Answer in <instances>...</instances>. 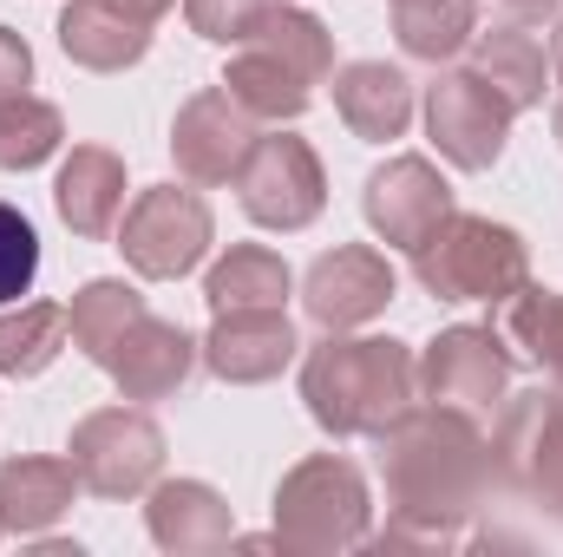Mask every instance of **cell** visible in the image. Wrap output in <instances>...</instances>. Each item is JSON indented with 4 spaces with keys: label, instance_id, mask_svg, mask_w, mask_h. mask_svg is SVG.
Segmentation results:
<instances>
[{
    "label": "cell",
    "instance_id": "cell-1",
    "mask_svg": "<svg viewBox=\"0 0 563 557\" xmlns=\"http://www.w3.org/2000/svg\"><path fill=\"white\" fill-rule=\"evenodd\" d=\"M380 485H387V545L445 551L472 532V518L492 505V459L478 419L459 407H407L374 433Z\"/></svg>",
    "mask_w": 563,
    "mask_h": 557
},
{
    "label": "cell",
    "instance_id": "cell-2",
    "mask_svg": "<svg viewBox=\"0 0 563 557\" xmlns=\"http://www.w3.org/2000/svg\"><path fill=\"white\" fill-rule=\"evenodd\" d=\"M420 394V354L394 335H347L328 328V341L301 361V401L328 439H374L387 419H400Z\"/></svg>",
    "mask_w": 563,
    "mask_h": 557
},
{
    "label": "cell",
    "instance_id": "cell-3",
    "mask_svg": "<svg viewBox=\"0 0 563 557\" xmlns=\"http://www.w3.org/2000/svg\"><path fill=\"white\" fill-rule=\"evenodd\" d=\"M334 73V33L288 7L269 0L256 13V26L230 46V66H223V92L256 119V125H288L314 106V86Z\"/></svg>",
    "mask_w": 563,
    "mask_h": 557
},
{
    "label": "cell",
    "instance_id": "cell-4",
    "mask_svg": "<svg viewBox=\"0 0 563 557\" xmlns=\"http://www.w3.org/2000/svg\"><path fill=\"white\" fill-rule=\"evenodd\" d=\"M374 538V499L354 459L308 452L276 485V545L301 557H334Z\"/></svg>",
    "mask_w": 563,
    "mask_h": 557
},
{
    "label": "cell",
    "instance_id": "cell-5",
    "mask_svg": "<svg viewBox=\"0 0 563 557\" xmlns=\"http://www.w3.org/2000/svg\"><path fill=\"white\" fill-rule=\"evenodd\" d=\"M413 282L439 302H505L531 282V250L511 223L452 210L413 250Z\"/></svg>",
    "mask_w": 563,
    "mask_h": 557
},
{
    "label": "cell",
    "instance_id": "cell-6",
    "mask_svg": "<svg viewBox=\"0 0 563 557\" xmlns=\"http://www.w3.org/2000/svg\"><path fill=\"white\" fill-rule=\"evenodd\" d=\"M485 459H492V499L531 505L538 518L563 525V394L558 387L505 394L498 426L485 439Z\"/></svg>",
    "mask_w": 563,
    "mask_h": 557
},
{
    "label": "cell",
    "instance_id": "cell-7",
    "mask_svg": "<svg viewBox=\"0 0 563 557\" xmlns=\"http://www.w3.org/2000/svg\"><path fill=\"white\" fill-rule=\"evenodd\" d=\"M236 204L250 223L263 230H308L321 210H328V171L314 157V144L295 139V132H256L250 157L236 164Z\"/></svg>",
    "mask_w": 563,
    "mask_h": 557
},
{
    "label": "cell",
    "instance_id": "cell-8",
    "mask_svg": "<svg viewBox=\"0 0 563 557\" xmlns=\"http://www.w3.org/2000/svg\"><path fill=\"white\" fill-rule=\"evenodd\" d=\"M66 459L92 499H139L164 472V426L144 407H99L73 426Z\"/></svg>",
    "mask_w": 563,
    "mask_h": 557
},
{
    "label": "cell",
    "instance_id": "cell-9",
    "mask_svg": "<svg viewBox=\"0 0 563 557\" xmlns=\"http://www.w3.org/2000/svg\"><path fill=\"white\" fill-rule=\"evenodd\" d=\"M217 217L203 204V190H177V184H151L132 197L125 223H119V250L144 282H177L210 256Z\"/></svg>",
    "mask_w": 563,
    "mask_h": 557
},
{
    "label": "cell",
    "instance_id": "cell-10",
    "mask_svg": "<svg viewBox=\"0 0 563 557\" xmlns=\"http://www.w3.org/2000/svg\"><path fill=\"white\" fill-rule=\"evenodd\" d=\"M420 394L439 401V407L485 419L511 394V341L498 328H478V321L439 328L420 354Z\"/></svg>",
    "mask_w": 563,
    "mask_h": 557
},
{
    "label": "cell",
    "instance_id": "cell-11",
    "mask_svg": "<svg viewBox=\"0 0 563 557\" xmlns=\"http://www.w3.org/2000/svg\"><path fill=\"white\" fill-rule=\"evenodd\" d=\"M511 119H518V112H511L485 79H472L465 66H459V73H439V79L426 86V139L439 144V157L459 164V171H492V164L505 157Z\"/></svg>",
    "mask_w": 563,
    "mask_h": 557
},
{
    "label": "cell",
    "instance_id": "cell-12",
    "mask_svg": "<svg viewBox=\"0 0 563 557\" xmlns=\"http://www.w3.org/2000/svg\"><path fill=\"white\" fill-rule=\"evenodd\" d=\"M361 210H367V230H374L380 243H394V250H407V256H413L426 237L452 217V184L439 177V164H432V157L400 151V157H387V164L367 177Z\"/></svg>",
    "mask_w": 563,
    "mask_h": 557
},
{
    "label": "cell",
    "instance_id": "cell-13",
    "mask_svg": "<svg viewBox=\"0 0 563 557\" xmlns=\"http://www.w3.org/2000/svg\"><path fill=\"white\" fill-rule=\"evenodd\" d=\"M394 295H400L394 263L380 250H367V243H341V250L314 256L308 276H301V308L321 328H361V321L387 315Z\"/></svg>",
    "mask_w": 563,
    "mask_h": 557
},
{
    "label": "cell",
    "instance_id": "cell-14",
    "mask_svg": "<svg viewBox=\"0 0 563 557\" xmlns=\"http://www.w3.org/2000/svg\"><path fill=\"white\" fill-rule=\"evenodd\" d=\"M256 144V119L223 92V86H203L177 106V125H170V157L190 184H230L236 164L250 157Z\"/></svg>",
    "mask_w": 563,
    "mask_h": 557
},
{
    "label": "cell",
    "instance_id": "cell-15",
    "mask_svg": "<svg viewBox=\"0 0 563 557\" xmlns=\"http://www.w3.org/2000/svg\"><path fill=\"white\" fill-rule=\"evenodd\" d=\"M295 354H301V341H295V321L282 308H230L203 335V368L217 381H230V387L276 381Z\"/></svg>",
    "mask_w": 563,
    "mask_h": 557
},
{
    "label": "cell",
    "instance_id": "cell-16",
    "mask_svg": "<svg viewBox=\"0 0 563 557\" xmlns=\"http://www.w3.org/2000/svg\"><path fill=\"white\" fill-rule=\"evenodd\" d=\"M144 532H151L157 551L170 557H210L223 545H236V512L203 479H164L144 499Z\"/></svg>",
    "mask_w": 563,
    "mask_h": 557
},
{
    "label": "cell",
    "instance_id": "cell-17",
    "mask_svg": "<svg viewBox=\"0 0 563 557\" xmlns=\"http://www.w3.org/2000/svg\"><path fill=\"white\" fill-rule=\"evenodd\" d=\"M53 210L73 237L99 243L125 217V157L112 144H73V157L53 177Z\"/></svg>",
    "mask_w": 563,
    "mask_h": 557
},
{
    "label": "cell",
    "instance_id": "cell-18",
    "mask_svg": "<svg viewBox=\"0 0 563 557\" xmlns=\"http://www.w3.org/2000/svg\"><path fill=\"white\" fill-rule=\"evenodd\" d=\"M197 354H203V348H197L177 321H164V315H139V321L125 328V341L112 348L106 374L119 381L125 401H170V394L190 381Z\"/></svg>",
    "mask_w": 563,
    "mask_h": 557
},
{
    "label": "cell",
    "instance_id": "cell-19",
    "mask_svg": "<svg viewBox=\"0 0 563 557\" xmlns=\"http://www.w3.org/2000/svg\"><path fill=\"white\" fill-rule=\"evenodd\" d=\"M334 112L354 139L387 144L413 125V79L387 59H354L334 73Z\"/></svg>",
    "mask_w": 563,
    "mask_h": 557
},
{
    "label": "cell",
    "instance_id": "cell-20",
    "mask_svg": "<svg viewBox=\"0 0 563 557\" xmlns=\"http://www.w3.org/2000/svg\"><path fill=\"white\" fill-rule=\"evenodd\" d=\"M465 73H472V79H485L511 112H531V106H544L551 53H544V40H538V33H525V20H511V26L472 33V46H465Z\"/></svg>",
    "mask_w": 563,
    "mask_h": 557
},
{
    "label": "cell",
    "instance_id": "cell-21",
    "mask_svg": "<svg viewBox=\"0 0 563 557\" xmlns=\"http://www.w3.org/2000/svg\"><path fill=\"white\" fill-rule=\"evenodd\" d=\"M79 492L86 485H79L73 459H0V532L40 538L73 512Z\"/></svg>",
    "mask_w": 563,
    "mask_h": 557
},
{
    "label": "cell",
    "instance_id": "cell-22",
    "mask_svg": "<svg viewBox=\"0 0 563 557\" xmlns=\"http://www.w3.org/2000/svg\"><path fill=\"white\" fill-rule=\"evenodd\" d=\"M59 53L86 73H125L151 53V26L112 0H73L59 13Z\"/></svg>",
    "mask_w": 563,
    "mask_h": 557
},
{
    "label": "cell",
    "instance_id": "cell-23",
    "mask_svg": "<svg viewBox=\"0 0 563 557\" xmlns=\"http://www.w3.org/2000/svg\"><path fill=\"white\" fill-rule=\"evenodd\" d=\"M288 263H282L276 250H263V243H236L230 256H217L210 263V276H203V302H210V315H230V308H282L288 302Z\"/></svg>",
    "mask_w": 563,
    "mask_h": 557
},
{
    "label": "cell",
    "instance_id": "cell-24",
    "mask_svg": "<svg viewBox=\"0 0 563 557\" xmlns=\"http://www.w3.org/2000/svg\"><path fill=\"white\" fill-rule=\"evenodd\" d=\"M498 335L563 394V288H518L498 302Z\"/></svg>",
    "mask_w": 563,
    "mask_h": 557
},
{
    "label": "cell",
    "instance_id": "cell-25",
    "mask_svg": "<svg viewBox=\"0 0 563 557\" xmlns=\"http://www.w3.org/2000/svg\"><path fill=\"white\" fill-rule=\"evenodd\" d=\"M139 315H151L144 308V295L132 288V282L119 276H92L73 302H66V321H73V348L86 354V361H112V348L125 341V328L139 321Z\"/></svg>",
    "mask_w": 563,
    "mask_h": 557
},
{
    "label": "cell",
    "instance_id": "cell-26",
    "mask_svg": "<svg viewBox=\"0 0 563 557\" xmlns=\"http://www.w3.org/2000/svg\"><path fill=\"white\" fill-rule=\"evenodd\" d=\"M478 33V0H394V40L407 59L445 66L472 46Z\"/></svg>",
    "mask_w": 563,
    "mask_h": 557
},
{
    "label": "cell",
    "instance_id": "cell-27",
    "mask_svg": "<svg viewBox=\"0 0 563 557\" xmlns=\"http://www.w3.org/2000/svg\"><path fill=\"white\" fill-rule=\"evenodd\" d=\"M73 341V321H66V302H13L0 315V374L13 381H33L59 361V348Z\"/></svg>",
    "mask_w": 563,
    "mask_h": 557
},
{
    "label": "cell",
    "instance_id": "cell-28",
    "mask_svg": "<svg viewBox=\"0 0 563 557\" xmlns=\"http://www.w3.org/2000/svg\"><path fill=\"white\" fill-rule=\"evenodd\" d=\"M59 144H66V112H59L53 99L20 92V99L0 106V171H33V164H46Z\"/></svg>",
    "mask_w": 563,
    "mask_h": 557
},
{
    "label": "cell",
    "instance_id": "cell-29",
    "mask_svg": "<svg viewBox=\"0 0 563 557\" xmlns=\"http://www.w3.org/2000/svg\"><path fill=\"white\" fill-rule=\"evenodd\" d=\"M40 276V230L26 223V210L0 204V308L20 302Z\"/></svg>",
    "mask_w": 563,
    "mask_h": 557
},
{
    "label": "cell",
    "instance_id": "cell-30",
    "mask_svg": "<svg viewBox=\"0 0 563 557\" xmlns=\"http://www.w3.org/2000/svg\"><path fill=\"white\" fill-rule=\"evenodd\" d=\"M263 7H269V0H184V20H190V33H203V40H217V46H236V40L256 26Z\"/></svg>",
    "mask_w": 563,
    "mask_h": 557
},
{
    "label": "cell",
    "instance_id": "cell-31",
    "mask_svg": "<svg viewBox=\"0 0 563 557\" xmlns=\"http://www.w3.org/2000/svg\"><path fill=\"white\" fill-rule=\"evenodd\" d=\"M26 86H33V46H26L13 26H0V106L20 99Z\"/></svg>",
    "mask_w": 563,
    "mask_h": 557
},
{
    "label": "cell",
    "instance_id": "cell-32",
    "mask_svg": "<svg viewBox=\"0 0 563 557\" xmlns=\"http://www.w3.org/2000/svg\"><path fill=\"white\" fill-rule=\"evenodd\" d=\"M492 7H505L511 20H544V13H558L563 0H492Z\"/></svg>",
    "mask_w": 563,
    "mask_h": 557
},
{
    "label": "cell",
    "instance_id": "cell-33",
    "mask_svg": "<svg viewBox=\"0 0 563 557\" xmlns=\"http://www.w3.org/2000/svg\"><path fill=\"white\" fill-rule=\"evenodd\" d=\"M112 7H125L132 20H144V26H157V20H164V13H170L177 0H112Z\"/></svg>",
    "mask_w": 563,
    "mask_h": 557
},
{
    "label": "cell",
    "instance_id": "cell-34",
    "mask_svg": "<svg viewBox=\"0 0 563 557\" xmlns=\"http://www.w3.org/2000/svg\"><path fill=\"white\" fill-rule=\"evenodd\" d=\"M551 79L563 86V13H558V33H551Z\"/></svg>",
    "mask_w": 563,
    "mask_h": 557
},
{
    "label": "cell",
    "instance_id": "cell-35",
    "mask_svg": "<svg viewBox=\"0 0 563 557\" xmlns=\"http://www.w3.org/2000/svg\"><path fill=\"white\" fill-rule=\"evenodd\" d=\"M551 132H558V144H563V99H558V112H551Z\"/></svg>",
    "mask_w": 563,
    "mask_h": 557
}]
</instances>
